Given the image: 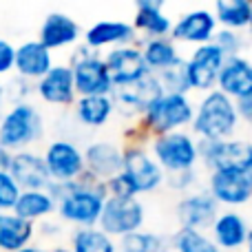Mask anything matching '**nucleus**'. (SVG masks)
<instances>
[{
	"mask_svg": "<svg viewBox=\"0 0 252 252\" xmlns=\"http://www.w3.org/2000/svg\"><path fill=\"white\" fill-rule=\"evenodd\" d=\"M16 64V47H11V42L0 40V75L9 73Z\"/></svg>",
	"mask_w": 252,
	"mask_h": 252,
	"instance_id": "39",
	"label": "nucleus"
},
{
	"mask_svg": "<svg viewBox=\"0 0 252 252\" xmlns=\"http://www.w3.org/2000/svg\"><path fill=\"white\" fill-rule=\"evenodd\" d=\"M159 80L164 93H179V95H186L190 91V82H188V73H186V60L182 64L173 66V69H166L161 73H155Z\"/></svg>",
	"mask_w": 252,
	"mask_h": 252,
	"instance_id": "34",
	"label": "nucleus"
},
{
	"mask_svg": "<svg viewBox=\"0 0 252 252\" xmlns=\"http://www.w3.org/2000/svg\"><path fill=\"white\" fill-rule=\"evenodd\" d=\"M71 69H73L75 93L80 97L113 95L115 87L109 75V69H106L104 58H100L87 44L82 49H78V53L71 58Z\"/></svg>",
	"mask_w": 252,
	"mask_h": 252,
	"instance_id": "4",
	"label": "nucleus"
},
{
	"mask_svg": "<svg viewBox=\"0 0 252 252\" xmlns=\"http://www.w3.org/2000/svg\"><path fill=\"white\" fill-rule=\"evenodd\" d=\"M235 106H237V113H239V118H244L248 124H252V93L248 95L239 97V100H235Z\"/></svg>",
	"mask_w": 252,
	"mask_h": 252,
	"instance_id": "40",
	"label": "nucleus"
},
{
	"mask_svg": "<svg viewBox=\"0 0 252 252\" xmlns=\"http://www.w3.org/2000/svg\"><path fill=\"white\" fill-rule=\"evenodd\" d=\"M44 164L53 184H73L87 175L84 153L69 139H56L44 151Z\"/></svg>",
	"mask_w": 252,
	"mask_h": 252,
	"instance_id": "9",
	"label": "nucleus"
},
{
	"mask_svg": "<svg viewBox=\"0 0 252 252\" xmlns=\"http://www.w3.org/2000/svg\"><path fill=\"white\" fill-rule=\"evenodd\" d=\"M71 252H118V246L113 244L109 235H104L97 228H80L71 237Z\"/></svg>",
	"mask_w": 252,
	"mask_h": 252,
	"instance_id": "31",
	"label": "nucleus"
},
{
	"mask_svg": "<svg viewBox=\"0 0 252 252\" xmlns=\"http://www.w3.org/2000/svg\"><path fill=\"white\" fill-rule=\"evenodd\" d=\"M199 159L213 170H237L248 175L252 166V142L246 139H221L199 142Z\"/></svg>",
	"mask_w": 252,
	"mask_h": 252,
	"instance_id": "7",
	"label": "nucleus"
},
{
	"mask_svg": "<svg viewBox=\"0 0 252 252\" xmlns=\"http://www.w3.org/2000/svg\"><path fill=\"white\" fill-rule=\"evenodd\" d=\"M9 173L22 190H49V186L53 184L47 164H44V157L31 151L13 153Z\"/></svg>",
	"mask_w": 252,
	"mask_h": 252,
	"instance_id": "16",
	"label": "nucleus"
},
{
	"mask_svg": "<svg viewBox=\"0 0 252 252\" xmlns=\"http://www.w3.org/2000/svg\"><path fill=\"white\" fill-rule=\"evenodd\" d=\"M106 69H109V75L113 80V87H126V84H133L137 80L151 75V69H148L146 60L142 56V49L137 47H118L111 49L104 58Z\"/></svg>",
	"mask_w": 252,
	"mask_h": 252,
	"instance_id": "12",
	"label": "nucleus"
},
{
	"mask_svg": "<svg viewBox=\"0 0 252 252\" xmlns=\"http://www.w3.org/2000/svg\"><path fill=\"white\" fill-rule=\"evenodd\" d=\"M49 195L56 199L58 215L64 221L75 223L80 228H93L95 223H100L109 192L104 182H97L87 173L73 184H51Z\"/></svg>",
	"mask_w": 252,
	"mask_h": 252,
	"instance_id": "1",
	"label": "nucleus"
},
{
	"mask_svg": "<svg viewBox=\"0 0 252 252\" xmlns=\"http://www.w3.org/2000/svg\"><path fill=\"white\" fill-rule=\"evenodd\" d=\"M195 109L190 100L179 93H164L151 109L144 113V124L157 135H168L182 130L186 124H192Z\"/></svg>",
	"mask_w": 252,
	"mask_h": 252,
	"instance_id": "6",
	"label": "nucleus"
},
{
	"mask_svg": "<svg viewBox=\"0 0 252 252\" xmlns=\"http://www.w3.org/2000/svg\"><path fill=\"white\" fill-rule=\"evenodd\" d=\"M215 44H217L219 49L223 51V56L226 58H235L239 56L241 47H244V38H241L237 31H230V29H221L215 33Z\"/></svg>",
	"mask_w": 252,
	"mask_h": 252,
	"instance_id": "36",
	"label": "nucleus"
},
{
	"mask_svg": "<svg viewBox=\"0 0 252 252\" xmlns=\"http://www.w3.org/2000/svg\"><path fill=\"white\" fill-rule=\"evenodd\" d=\"M124 151H120L113 142H93L84 151V164L87 173L97 182H109L115 175L122 173Z\"/></svg>",
	"mask_w": 252,
	"mask_h": 252,
	"instance_id": "18",
	"label": "nucleus"
},
{
	"mask_svg": "<svg viewBox=\"0 0 252 252\" xmlns=\"http://www.w3.org/2000/svg\"><path fill=\"white\" fill-rule=\"evenodd\" d=\"M213 241L223 252H235L248 241V226L244 217L237 213H219L217 221L213 223Z\"/></svg>",
	"mask_w": 252,
	"mask_h": 252,
	"instance_id": "24",
	"label": "nucleus"
},
{
	"mask_svg": "<svg viewBox=\"0 0 252 252\" xmlns=\"http://www.w3.org/2000/svg\"><path fill=\"white\" fill-rule=\"evenodd\" d=\"M80 40V27L71 16L60 11H53L44 18L40 27V42L51 51V49H62L75 44Z\"/></svg>",
	"mask_w": 252,
	"mask_h": 252,
	"instance_id": "23",
	"label": "nucleus"
},
{
	"mask_svg": "<svg viewBox=\"0 0 252 252\" xmlns=\"http://www.w3.org/2000/svg\"><path fill=\"white\" fill-rule=\"evenodd\" d=\"M56 208L58 204L49 195V190H22L20 199L13 206V215L33 223V221H40V219H47Z\"/></svg>",
	"mask_w": 252,
	"mask_h": 252,
	"instance_id": "27",
	"label": "nucleus"
},
{
	"mask_svg": "<svg viewBox=\"0 0 252 252\" xmlns=\"http://www.w3.org/2000/svg\"><path fill=\"white\" fill-rule=\"evenodd\" d=\"M122 173L133 182L137 192H153L166 182V173L142 146H128L124 151Z\"/></svg>",
	"mask_w": 252,
	"mask_h": 252,
	"instance_id": "11",
	"label": "nucleus"
},
{
	"mask_svg": "<svg viewBox=\"0 0 252 252\" xmlns=\"http://www.w3.org/2000/svg\"><path fill=\"white\" fill-rule=\"evenodd\" d=\"M104 184H106V192H109V197H122V199H126V197L137 195L133 182H130L124 173L115 175L113 179H109V182H104Z\"/></svg>",
	"mask_w": 252,
	"mask_h": 252,
	"instance_id": "37",
	"label": "nucleus"
},
{
	"mask_svg": "<svg viewBox=\"0 0 252 252\" xmlns=\"http://www.w3.org/2000/svg\"><path fill=\"white\" fill-rule=\"evenodd\" d=\"M20 195H22V188L16 184L11 173L9 170H0V210H13Z\"/></svg>",
	"mask_w": 252,
	"mask_h": 252,
	"instance_id": "35",
	"label": "nucleus"
},
{
	"mask_svg": "<svg viewBox=\"0 0 252 252\" xmlns=\"http://www.w3.org/2000/svg\"><path fill=\"white\" fill-rule=\"evenodd\" d=\"M142 56L146 60L151 73H161L166 69H173V66L182 64L184 58L177 53L175 44L168 38H151L146 40L142 49Z\"/></svg>",
	"mask_w": 252,
	"mask_h": 252,
	"instance_id": "29",
	"label": "nucleus"
},
{
	"mask_svg": "<svg viewBox=\"0 0 252 252\" xmlns=\"http://www.w3.org/2000/svg\"><path fill=\"white\" fill-rule=\"evenodd\" d=\"M33 223L9 213H0V252H18L27 248L33 237Z\"/></svg>",
	"mask_w": 252,
	"mask_h": 252,
	"instance_id": "26",
	"label": "nucleus"
},
{
	"mask_svg": "<svg viewBox=\"0 0 252 252\" xmlns=\"http://www.w3.org/2000/svg\"><path fill=\"white\" fill-rule=\"evenodd\" d=\"M115 113V102L111 95H91V97H80L75 102V115L84 126L91 128H100L111 120Z\"/></svg>",
	"mask_w": 252,
	"mask_h": 252,
	"instance_id": "28",
	"label": "nucleus"
},
{
	"mask_svg": "<svg viewBox=\"0 0 252 252\" xmlns=\"http://www.w3.org/2000/svg\"><path fill=\"white\" fill-rule=\"evenodd\" d=\"M250 16L252 2L248 0H217L215 2V18L223 25V29L237 31L250 27Z\"/></svg>",
	"mask_w": 252,
	"mask_h": 252,
	"instance_id": "30",
	"label": "nucleus"
},
{
	"mask_svg": "<svg viewBox=\"0 0 252 252\" xmlns=\"http://www.w3.org/2000/svg\"><path fill=\"white\" fill-rule=\"evenodd\" d=\"M135 40V27L128 22L120 20H102L97 25L89 27L84 33V44L89 49H102V47H126Z\"/></svg>",
	"mask_w": 252,
	"mask_h": 252,
	"instance_id": "22",
	"label": "nucleus"
},
{
	"mask_svg": "<svg viewBox=\"0 0 252 252\" xmlns=\"http://www.w3.org/2000/svg\"><path fill=\"white\" fill-rule=\"evenodd\" d=\"M246 252H252V230L248 232V241H246Z\"/></svg>",
	"mask_w": 252,
	"mask_h": 252,
	"instance_id": "44",
	"label": "nucleus"
},
{
	"mask_svg": "<svg viewBox=\"0 0 252 252\" xmlns=\"http://www.w3.org/2000/svg\"><path fill=\"white\" fill-rule=\"evenodd\" d=\"M13 69L25 80H42L53 69V56L40 40H29L16 49Z\"/></svg>",
	"mask_w": 252,
	"mask_h": 252,
	"instance_id": "21",
	"label": "nucleus"
},
{
	"mask_svg": "<svg viewBox=\"0 0 252 252\" xmlns=\"http://www.w3.org/2000/svg\"><path fill=\"white\" fill-rule=\"evenodd\" d=\"M197 182V173L195 168L192 170H184V173H170L166 175V184H168L173 190H188L192 188Z\"/></svg>",
	"mask_w": 252,
	"mask_h": 252,
	"instance_id": "38",
	"label": "nucleus"
},
{
	"mask_svg": "<svg viewBox=\"0 0 252 252\" xmlns=\"http://www.w3.org/2000/svg\"><path fill=\"white\" fill-rule=\"evenodd\" d=\"M120 252H168V244L161 235L155 232H133L120 241Z\"/></svg>",
	"mask_w": 252,
	"mask_h": 252,
	"instance_id": "33",
	"label": "nucleus"
},
{
	"mask_svg": "<svg viewBox=\"0 0 252 252\" xmlns=\"http://www.w3.org/2000/svg\"><path fill=\"white\" fill-rule=\"evenodd\" d=\"M153 157L161 170H168V175L192 170L199 161V144H195V139L184 130L157 135L153 139Z\"/></svg>",
	"mask_w": 252,
	"mask_h": 252,
	"instance_id": "5",
	"label": "nucleus"
},
{
	"mask_svg": "<svg viewBox=\"0 0 252 252\" xmlns=\"http://www.w3.org/2000/svg\"><path fill=\"white\" fill-rule=\"evenodd\" d=\"M208 192L217 204L244 206L252 201V179L237 170H213L208 177Z\"/></svg>",
	"mask_w": 252,
	"mask_h": 252,
	"instance_id": "14",
	"label": "nucleus"
},
{
	"mask_svg": "<svg viewBox=\"0 0 252 252\" xmlns=\"http://www.w3.org/2000/svg\"><path fill=\"white\" fill-rule=\"evenodd\" d=\"M38 95L47 104L69 106L75 102V84L73 69L66 64H56L42 80H38Z\"/></svg>",
	"mask_w": 252,
	"mask_h": 252,
	"instance_id": "19",
	"label": "nucleus"
},
{
	"mask_svg": "<svg viewBox=\"0 0 252 252\" xmlns=\"http://www.w3.org/2000/svg\"><path fill=\"white\" fill-rule=\"evenodd\" d=\"M217 33V18L208 9H192L184 13L170 29V35L177 42H190V44H208L215 40Z\"/></svg>",
	"mask_w": 252,
	"mask_h": 252,
	"instance_id": "17",
	"label": "nucleus"
},
{
	"mask_svg": "<svg viewBox=\"0 0 252 252\" xmlns=\"http://www.w3.org/2000/svg\"><path fill=\"white\" fill-rule=\"evenodd\" d=\"M51 252H71V250H66V248H56V250H51Z\"/></svg>",
	"mask_w": 252,
	"mask_h": 252,
	"instance_id": "45",
	"label": "nucleus"
},
{
	"mask_svg": "<svg viewBox=\"0 0 252 252\" xmlns=\"http://www.w3.org/2000/svg\"><path fill=\"white\" fill-rule=\"evenodd\" d=\"M18 252H47V250L38 248V246H27V248H22V250H18Z\"/></svg>",
	"mask_w": 252,
	"mask_h": 252,
	"instance_id": "42",
	"label": "nucleus"
},
{
	"mask_svg": "<svg viewBox=\"0 0 252 252\" xmlns=\"http://www.w3.org/2000/svg\"><path fill=\"white\" fill-rule=\"evenodd\" d=\"M177 219L182 228H190V230H204V228H213V223L219 217V204L208 190L204 192H190L184 199H179Z\"/></svg>",
	"mask_w": 252,
	"mask_h": 252,
	"instance_id": "15",
	"label": "nucleus"
},
{
	"mask_svg": "<svg viewBox=\"0 0 252 252\" xmlns=\"http://www.w3.org/2000/svg\"><path fill=\"white\" fill-rule=\"evenodd\" d=\"M237 124H239V113L235 100L215 89L206 93L204 100L199 102V109L190 126L201 142H221V139H230V135L237 130Z\"/></svg>",
	"mask_w": 252,
	"mask_h": 252,
	"instance_id": "2",
	"label": "nucleus"
},
{
	"mask_svg": "<svg viewBox=\"0 0 252 252\" xmlns=\"http://www.w3.org/2000/svg\"><path fill=\"white\" fill-rule=\"evenodd\" d=\"M44 133L42 115L29 102H16L0 120V146L9 153L27 151V146Z\"/></svg>",
	"mask_w": 252,
	"mask_h": 252,
	"instance_id": "3",
	"label": "nucleus"
},
{
	"mask_svg": "<svg viewBox=\"0 0 252 252\" xmlns=\"http://www.w3.org/2000/svg\"><path fill=\"white\" fill-rule=\"evenodd\" d=\"M4 95H7V91H4V84H0V111H2V104H4Z\"/></svg>",
	"mask_w": 252,
	"mask_h": 252,
	"instance_id": "43",
	"label": "nucleus"
},
{
	"mask_svg": "<svg viewBox=\"0 0 252 252\" xmlns=\"http://www.w3.org/2000/svg\"><path fill=\"white\" fill-rule=\"evenodd\" d=\"M11 155L13 153H9L7 148L0 146V170H9V166H11Z\"/></svg>",
	"mask_w": 252,
	"mask_h": 252,
	"instance_id": "41",
	"label": "nucleus"
},
{
	"mask_svg": "<svg viewBox=\"0 0 252 252\" xmlns=\"http://www.w3.org/2000/svg\"><path fill=\"white\" fill-rule=\"evenodd\" d=\"M137 11H135V31H144L151 38H164L173 25L170 18L164 13V2L159 0H137Z\"/></svg>",
	"mask_w": 252,
	"mask_h": 252,
	"instance_id": "25",
	"label": "nucleus"
},
{
	"mask_svg": "<svg viewBox=\"0 0 252 252\" xmlns=\"http://www.w3.org/2000/svg\"><path fill=\"white\" fill-rule=\"evenodd\" d=\"M250 31H252V16H250Z\"/></svg>",
	"mask_w": 252,
	"mask_h": 252,
	"instance_id": "46",
	"label": "nucleus"
},
{
	"mask_svg": "<svg viewBox=\"0 0 252 252\" xmlns=\"http://www.w3.org/2000/svg\"><path fill=\"white\" fill-rule=\"evenodd\" d=\"M146 219V210L137 197H106L100 217V230L109 237H126L139 232Z\"/></svg>",
	"mask_w": 252,
	"mask_h": 252,
	"instance_id": "8",
	"label": "nucleus"
},
{
	"mask_svg": "<svg viewBox=\"0 0 252 252\" xmlns=\"http://www.w3.org/2000/svg\"><path fill=\"white\" fill-rule=\"evenodd\" d=\"M164 95V89H161L159 80H157L155 73L146 75V78L137 80L133 84H126V87H118L113 89V102L115 106L128 111V113H146L153 104H155L159 97Z\"/></svg>",
	"mask_w": 252,
	"mask_h": 252,
	"instance_id": "13",
	"label": "nucleus"
},
{
	"mask_svg": "<svg viewBox=\"0 0 252 252\" xmlns=\"http://www.w3.org/2000/svg\"><path fill=\"white\" fill-rule=\"evenodd\" d=\"M175 252H223L201 230H190V228H179L170 239Z\"/></svg>",
	"mask_w": 252,
	"mask_h": 252,
	"instance_id": "32",
	"label": "nucleus"
},
{
	"mask_svg": "<svg viewBox=\"0 0 252 252\" xmlns=\"http://www.w3.org/2000/svg\"><path fill=\"white\" fill-rule=\"evenodd\" d=\"M217 91H221L230 100H239V97L252 93V62L248 58H226L217 80Z\"/></svg>",
	"mask_w": 252,
	"mask_h": 252,
	"instance_id": "20",
	"label": "nucleus"
},
{
	"mask_svg": "<svg viewBox=\"0 0 252 252\" xmlns=\"http://www.w3.org/2000/svg\"><path fill=\"white\" fill-rule=\"evenodd\" d=\"M223 62H226V56H223V51L215 42L197 47L192 51V56L186 60V73H188L190 89L204 91V93L215 91L219 73L223 69Z\"/></svg>",
	"mask_w": 252,
	"mask_h": 252,
	"instance_id": "10",
	"label": "nucleus"
}]
</instances>
